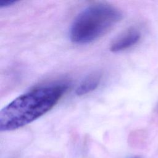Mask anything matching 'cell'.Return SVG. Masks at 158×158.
I'll list each match as a JSON object with an SVG mask.
<instances>
[{"instance_id": "cell-4", "label": "cell", "mask_w": 158, "mask_h": 158, "mask_svg": "<svg viewBox=\"0 0 158 158\" xmlns=\"http://www.w3.org/2000/svg\"><path fill=\"white\" fill-rule=\"evenodd\" d=\"M101 80V74L100 73L94 72L89 74L83 80L76 88V94L80 96L92 92L98 87Z\"/></svg>"}, {"instance_id": "cell-2", "label": "cell", "mask_w": 158, "mask_h": 158, "mask_svg": "<svg viewBox=\"0 0 158 158\" xmlns=\"http://www.w3.org/2000/svg\"><path fill=\"white\" fill-rule=\"evenodd\" d=\"M122 19V12L113 6L91 4L73 20L70 28V39L76 44L91 43L106 34Z\"/></svg>"}, {"instance_id": "cell-3", "label": "cell", "mask_w": 158, "mask_h": 158, "mask_svg": "<svg viewBox=\"0 0 158 158\" xmlns=\"http://www.w3.org/2000/svg\"><path fill=\"white\" fill-rule=\"evenodd\" d=\"M140 33L135 28H131L120 35L111 43L110 50L113 52H118L127 49L140 40Z\"/></svg>"}, {"instance_id": "cell-1", "label": "cell", "mask_w": 158, "mask_h": 158, "mask_svg": "<svg viewBox=\"0 0 158 158\" xmlns=\"http://www.w3.org/2000/svg\"><path fill=\"white\" fill-rule=\"evenodd\" d=\"M69 88L66 83L36 87L19 96L0 112V130L23 127L52 109Z\"/></svg>"}, {"instance_id": "cell-5", "label": "cell", "mask_w": 158, "mask_h": 158, "mask_svg": "<svg viewBox=\"0 0 158 158\" xmlns=\"http://www.w3.org/2000/svg\"><path fill=\"white\" fill-rule=\"evenodd\" d=\"M17 1H12V0H9V1H0V7L3 8V7H7L13 5L14 4H15Z\"/></svg>"}, {"instance_id": "cell-6", "label": "cell", "mask_w": 158, "mask_h": 158, "mask_svg": "<svg viewBox=\"0 0 158 158\" xmlns=\"http://www.w3.org/2000/svg\"><path fill=\"white\" fill-rule=\"evenodd\" d=\"M130 158H141L139 156H133V157H130Z\"/></svg>"}]
</instances>
